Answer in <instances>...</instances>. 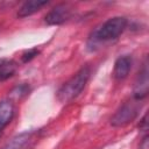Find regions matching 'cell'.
<instances>
[{
	"instance_id": "obj_1",
	"label": "cell",
	"mask_w": 149,
	"mask_h": 149,
	"mask_svg": "<svg viewBox=\"0 0 149 149\" xmlns=\"http://www.w3.org/2000/svg\"><path fill=\"white\" fill-rule=\"evenodd\" d=\"M127 23L128 21L123 16H114L108 19L92 31L88 38V45L95 47L100 43L116 40L127 28Z\"/></svg>"
},
{
	"instance_id": "obj_2",
	"label": "cell",
	"mask_w": 149,
	"mask_h": 149,
	"mask_svg": "<svg viewBox=\"0 0 149 149\" xmlns=\"http://www.w3.org/2000/svg\"><path fill=\"white\" fill-rule=\"evenodd\" d=\"M90 74H91V71L88 66L81 68L76 74H73L66 83H64L59 87V90L57 91V99L63 104L73 100L84 90L90 78Z\"/></svg>"
},
{
	"instance_id": "obj_3",
	"label": "cell",
	"mask_w": 149,
	"mask_h": 149,
	"mask_svg": "<svg viewBox=\"0 0 149 149\" xmlns=\"http://www.w3.org/2000/svg\"><path fill=\"white\" fill-rule=\"evenodd\" d=\"M141 100H136L134 99L133 101H128V102H125L116 112L115 114L112 116L111 119V123L115 127H121V126H125L129 122H132L136 116H137V113H139V109H140V102Z\"/></svg>"
},
{
	"instance_id": "obj_4",
	"label": "cell",
	"mask_w": 149,
	"mask_h": 149,
	"mask_svg": "<svg viewBox=\"0 0 149 149\" xmlns=\"http://www.w3.org/2000/svg\"><path fill=\"white\" fill-rule=\"evenodd\" d=\"M71 8L69 7V5L65 3H61L57 5L56 7H54L47 15H45V22L50 26H58L64 23L65 21H68L71 17Z\"/></svg>"
},
{
	"instance_id": "obj_5",
	"label": "cell",
	"mask_w": 149,
	"mask_h": 149,
	"mask_svg": "<svg viewBox=\"0 0 149 149\" xmlns=\"http://www.w3.org/2000/svg\"><path fill=\"white\" fill-rule=\"evenodd\" d=\"M148 65L147 63L143 64L142 70L139 72L136 80H135V85H134V90H133V95L134 99L136 100H142L147 93H148Z\"/></svg>"
},
{
	"instance_id": "obj_6",
	"label": "cell",
	"mask_w": 149,
	"mask_h": 149,
	"mask_svg": "<svg viewBox=\"0 0 149 149\" xmlns=\"http://www.w3.org/2000/svg\"><path fill=\"white\" fill-rule=\"evenodd\" d=\"M130 69H132V57L128 55L120 56L114 63L113 76L116 80H122L129 74Z\"/></svg>"
},
{
	"instance_id": "obj_7",
	"label": "cell",
	"mask_w": 149,
	"mask_h": 149,
	"mask_svg": "<svg viewBox=\"0 0 149 149\" xmlns=\"http://www.w3.org/2000/svg\"><path fill=\"white\" fill-rule=\"evenodd\" d=\"M14 115V104L10 100L0 101V132L10 122Z\"/></svg>"
},
{
	"instance_id": "obj_8",
	"label": "cell",
	"mask_w": 149,
	"mask_h": 149,
	"mask_svg": "<svg viewBox=\"0 0 149 149\" xmlns=\"http://www.w3.org/2000/svg\"><path fill=\"white\" fill-rule=\"evenodd\" d=\"M48 5V1H40V0H30L26 1L19 9L17 16L19 17H27L33 15L34 13L38 12L43 6Z\"/></svg>"
},
{
	"instance_id": "obj_9",
	"label": "cell",
	"mask_w": 149,
	"mask_h": 149,
	"mask_svg": "<svg viewBox=\"0 0 149 149\" xmlns=\"http://www.w3.org/2000/svg\"><path fill=\"white\" fill-rule=\"evenodd\" d=\"M34 134H35L34 132L21 133L20 135H17L14 139H12V141L8 142L2 149H24L27 147V144L33 140Z\"/></svg>"
},
{
	"instance_id": "obj_10",
	"label": "cell",
	"mask_w": 149,
	"mask_h": 149,
	"mask_svg": "<svg viewBox=\"0 0 149 149\" xmlns=\"http://www.w3.org/2000/svg\"><path fill=\"white\" fill-rule=\"evenodd\" d=\"M16 63L13 59H5L2 58L1 65H0V81H3L8 78H10L15 71H16Z\"/></svg>"
},
{
	"instance_id": "obj_11",
	"label": "cell",
	"mask_w": 149,
	"mask_h": 149,
	"mask_svg": "<svg viewBox=\"0 0 149 149\" xmlns=\"http://www.w3.org/2000/svg\"><path fill=\"white\" fill-rule=\"evenodd\" d=\"M38 52H40V51H38L36 48H34V49H30V50L26 51V52L22 55V62H23V63L30 62L33 58H35V57L38 55Z\"/></svg>"
},
{
	"instance_id": "obj_12",
	"label": "cell",
	"mask_w": 149,
	"mask_h": 149,
	"mask_svg": "<svg viewBox=\"0 0 149 149\" xmlns=\"http://www.w3.org/2000/svg\"><path fill=\"white\" fill-rule=\"evenodd\" d=\"M140 128L143 129V130H147V114L143 116V119L141 120V125H140Z\"/></svg>"
},
{
	"instance_id": "obj_13",
	"label": "cell",
	"mask_w": 149,
	"mask_h": 149,
	"mask_svg": "<svg viewBox=\"0 0 149 149\" xmlns=\"http://www.w3.org/2000/svg\"><path fill=\"white\" fill-rule=\"evenodd\" d=\"M1 62H2V58H1V59H0V65H1Z\"/></svg>"
},
{
	"instance_id": "obj_14",
	"label": "cell",
	"mask_w": 149,
	"mask_h": 149,
	"mask_svg": "<svg viewBox=\"0 0 149 149\" xmlns=\"http://www.w3.org/2000/svg\"><path fill=\"white\" fill-rule=\"evenodd\" d=\"M0 136H1V133H0Z\"/></svg>"
}]
</instances>
